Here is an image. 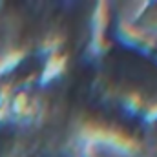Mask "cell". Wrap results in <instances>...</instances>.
Listing matches in <instances>:
<instances>
[{"label": "cell", "mask_w": 157, "mask_h": 157, "mask_svg": "<svg viewBox=\"0 0 157 157\" xmlns=\"http://www.w3.org/2000/svg\"><path fill=\"white\" fill-rule=\"evenodd\" d=\"M39 64H40V59L33 55V57L26 59V60L20 64V68L17 70V75H18V77H22V78H24V77H29L31 73H35V71L39 70Z\"/></svg>", "instance_id": "1"}, {"label": "cell", "mask_w": 157, "mask_h": 157, "mask_svg": "<svg viewBox=\"0 0 157 157\" xmlns=\"http://www.w3.org/2000/svg\"><path fill=\"white\" fill-rule=\"evenodd\" d=\"M9 143H11V132L7 128H0V154L9 148Z\"/></svg>", "instance_id": "2"}]
</instances>
